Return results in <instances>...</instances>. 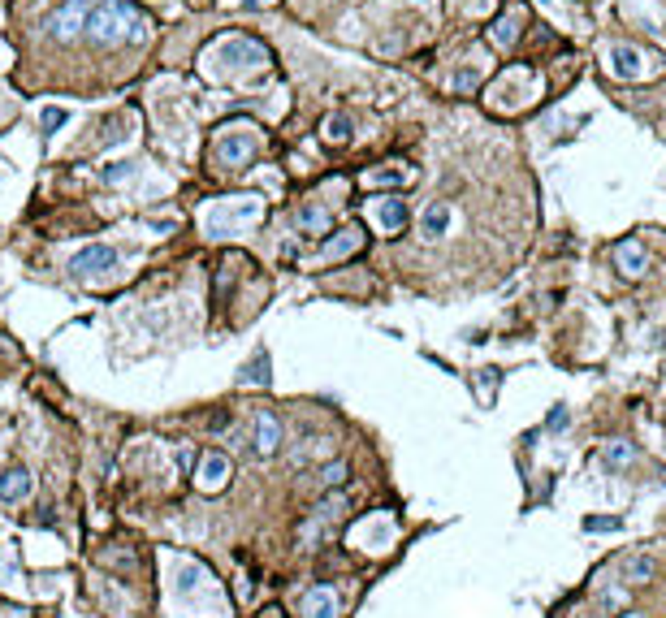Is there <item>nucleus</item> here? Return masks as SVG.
I'll list each match as a JSON object with an SVG mask.
<instances>
[{
  "label": "nucleus",
  "instance_id": "nucleus-1",
  "mask_svg": "<svg viewBox=\"0 0 666 618\" xmlns=\"http://www.w3.org/2000/svg\"><path fill=\"white\" fill-rule=\"evenodd\" d=\"M134 18H139V9L130 5V0H91V14H87L83 35L91 43H100V48H117L130 35Z\"/></svg>",
  "mask_w": 666,
  "mask_h": 618
},
{
  "label": "nucleus",
  "instance_id": "nucleus-2",
  "mask_svg": "<svg viewBox=\"0 0 666 618\" xmlns=\"http://www.w3.org/2000/svg\"><path fill=\"white\" fill-rule=\"evenodd\" d=\"M260 212H264V203H260L255 195L234 199V203H216V208L208 212V238H226V234L247 230L251 220H260Z\"/></svg>",
  "mask_w": 666,
  "mask_h": 618
},
{
  "label": "nucleus",
  "instance_id": "nucleus-3",
  "mask_svg": "<svg viewBox=\"0 0 666 618\" xmlns=\"http://www.w3.org/2000/svg\"><path fill=\"white\" fill-rule=\"evenodd\" d=\"M255 151H260V134H255V126H247V122H238V126H230V130H221V139H216V160H221V164H230V169L247 164Z\"/></svg>",
  "mask_w": 666,
  "mask_h": 618
},
{
  "label": "nucleus",
  "instance_id": "nucleus-4",
  "mask_svg": "<svg viewBox=\"0 0 666 618\" xmlns=\"http://www.w3.org/2000/svg\"><path fill=\"white\" fill-rule=\"evenodd\" d=\"M221 65L226 70H268V48L251 35H234L221 43Z\"/></svg>",
  "mask_w": 666,
  "mask_h": 618
},
{
  "label": "nucleus",
  "instance_id": "nucleus-5",
  "mask_svg": "<svg viewBox=\"0 0 666 618\" xmlns=\"http://www.w3.org/2000/svg\"><path fill=\"white\" fill-rule=\"evenodd\" d=\"M113 264H117V251H113V247H108V243H91V247H83V251L70 260V277L91 281V277H104Z\"/></svg>",
  "mask_w": 666,
  "mask_h": 618
},
{
  "label": "nucleus",
  "instance_id": "nucleus-6",
  "mask_svg": "<svg viewBox=\"0 0 666 618\" xmlns=\"http://www.w3.org/2000/svg\"><path fill=\"white\" fill-rule=\"evenodd\" d=\"M230 454H221V449H208V454L199 459V467H195V484L204 489V493H216V489H226V480H230Z\"/></svg>",
  "mask_w": 666,
  "mask_h": 618
},
{
  "label": "nucleus",
  "instance_id": "nucleus-7",
  "mask_svg": "<svg viewBox=\"0 0 666 618\" xmlns=\"http://www.w3.org/2000/svg\"><path fill=\"white\" fill-rule=\"evenodd\" d=\"M251 449H255L260 459H268V454L282 449V420H277L273 411H260L255 415V424H251Z\"/></svg>",
  "mask_w": 666,
  "mask_h": 618
},
{
  "label": "nucleus",
  "instance_id": "nucleus-8",
  "mask_svg": "<svg viewBox=\"0 0 666 618\" xmlns=\"http://www.w3.org/2000/svg\"><path fill=\"white\" fill-rule=\"evenodd\" d=\"M606 65H610V74H615V78L632 82V78H640V74H645V56H640L632 43H615V48L606 52Z\"/></svg>",
  "mask_w": 666,
  "mask_h": 618
},
{
  "label": "nucleus",
  "instance_id": "nucleus-9",
  "mask_svg": "<svg viewBox=\"0 0 666 618\" xmlns=\"http://www.w3.org/2000/svg\"><path fill=\"white\" fill-rule=\"evenodd\" d=\"M87 14H91V0H70V5L48 22V31L57 35V39H74V35H83V26H87Z\"/></svg>",
  "mask_w": 666,
  "mask_h": 618
},
{
  "label": "nucleus",
  "instance_id": "nucleus-10",
  "mask_svg": "<svg viewBox=\"0 0 666 618\" xmlns=\"http://www.w3.org/2000/svg\"><path fill=\"white\" fill-rule=\"evenodd\" d=\"M615 268H619V277H628V281L645 277V243L623 238V243L615 247Z\"/></svg>",
  "mask_w": 666,
  "mask_h": 618
},
{
  "label": "nucleus",
  "instance_id": "nucleus-11",
  "mask_svg": "<svg viewBox=\"0 0 666 618\" xmlns=\"http://www.w3.org/2000/svg\"><path fill=\"white\" fill-rule=\"evenodd\" d=\"M303 618H338V592H333V584H316L303 597Z\"/></svg>",
  "mask_w": 666,
  "mask_h": 618
},
{
  "label": "nucleus",
  "instance_id": "nucleus-12",
  "mask_svg": "<svg viewBox=\"0 0 666 618\" xmlns=\"http://www.w3.org/2000/svg\"><path fill=\"white\" fill-rule=\"evenodd\" d=\"M22 497H31V472L26 467H5L0 472V501L18 506Z\"/></svg>",
  "mask_w": 666,
  "mask_h": 618
},
{
  "label": "nucleus",
  "instance_id": "nucleus-13",
  "mask_svg": "<svg viewBox=\"0 0 666 618\" xmlns=\"http://www.w3.org/2000/svg\"><path fill=\"white\" fill-rule=\"evenodd\" d=\"M372 208H376V220H381V230H385V234H398V230H407V216H411V212H407V203H403V199L385 195V199H376Z\"/></svg>",
  "mask_w": 666,
  "mask_h": 618
},
{
  "label": "nucleus",
  "instance_id": "nucleus-14",
  "mask_svg": "<svg viewBox=\"0 0 666 618\" xmlns=\"http://www.w3.org/2000/svg\"><path fill=\"white\" fill-rule=\"evenodd\" d=\"M359 247H364V230H359V225H347V230L329 234V243H324V260H347V255H355Z\"/></svg>",
  "mask_w": 666,
  "mask_h": 618
},
{
  "label": "nucleus",
  "instance_id": "nucleus-15",
  "mask_svg": "<svg viewBox=\"0 0 666 618\" xmlns=\"http://www.w3.org/2000/svg\"><path fill=\"white\" fill-rule=\"evenodd\" d=\"M342 511H347V497H342L338 489H333V493H324V501L316 506V515H312V519H307V528H303V540H312V536H316V528L333 523V519H338Z\"/></svg>",
  "mask_w": 666,
  "mask_h": 618
},
{
  "label": "nucleus",
  "instance_id": "nucleus-16",
  "mask_svg": "<svg viewBox=\"0 0 666 618\" xmlns=\"http://www.w3.org/2000/svg\"><path fill=\"white\" fill-rule=\"evenodd\" d=\"M519 26H524V14H519V9L502 14V18L489 26V43H493V48H502V52L515 48V43H519Z\"/></svg>",
  "mask_w": 666,
  "mask_h": 618
},
{
  "label": "nucleus",
  "instance_id": "nucleus-17",
  "mask_svg": "<svg viewBox=\"0 0 666 618\" xmlns=\"http://www.w3.org/2000/svg\"><path fill=\"white\" fill-rule=\"evenodd\" d=\"M329 220H333V212L324 208V203H303V208H295V225L303 234H320V230H329Z\"/></svg>",
  "mask_w": 666,
  "mask_h": 618
},
{
  "label": "nucleus",
  "instance_id": "nucleus-18",
  "mask_svg": "<svg viewBox=\"0 0 666 618\" xmlns=\"http://www.w3.org/2000/svg\"><path fill=\"white\" fill-rule=\"evenodd\" d=\"M407 182H411V174L398 169V164H385V169L364 174V186H372V191H394V186H407Z\"/></svg>",
  "mask_w": 666,
  "mask_h": 618
},
{
  "label": "nucleus",
  "instance_id": "nucleus-19",
  "mask_svg": "<svg viewBox=\"0 0 666 618\" xmlns=\"http://www.w3.org/2000/svg\"><path fill=\"white\" fill-rule=\"evenodd\" d=\"M446 225H450V208H446V203H428V208H424V220H420L424 243H437L441 234H446Z\"/></svg>",
  "mask_w": 666,
  "mask_h": 618
},
{
  "label": "nucleus",
  "instance_id": "nucleus-20",
  "mask_svg": "<svg viewBox=\"0 0 666 618\" xmlns=\"http://www.w3.org/2000/svg\"><path fill=\"white\" fill-rule=\"evenodd\" d=\"M347 476H351V467H347V459H333V463H324L320 472H316V493H333V489H342L347 484Z\"/></svg>",
  "mask_w": 666,
  "mask_h": 618
},
{
  "label": "nucleus",
  "instance_id": "nucleus-21",
  "mask_svg": "<svg viewBox=\"0 0 666 618\" xmlns=\"http://www.w3.org/2000/svg\"><path fill=\"white\" fill-rule=\"evenodd\" d=\"M619 571H623V580H628L632 588H640V584L653 580V558H649V553H628Z\"/></svg>",
  "mask_w": 666,
  "mask_h": 618
},
{
  "label": "nucleus",
  "instance_id": "nucleus-22",
  "mask_svg": "<svg viewBox=\"0 0 666 618\" xmlns=\"http://www.w3.org/2000/svg\"><path fill=\"white\" fill-rule=\"evenodd\" d=\"M632 459H636V449H632L628 441H610V445H606V454H601V463H606L610 472H623Z\"/></svg>",
  "mask_w": 666,
  "mask_h": 618
},
{
  "label": "nucleus",
  "instance_id": "nucleus-23",
  "mask_svg": "<svg viewBox=\"0 0 666 618\" xmlns=\"http://www.w3.org/2000/svg\"><path fill=\"white\" fill-rule=\"evenodd\" d=\"M238 380H247V385H264V380H268V355L255 351V355L238 368Z\"/></svg>",
  "mask_w": 666,
  "mask_h": 618
},
{
  "label": "nucleus",
  "instance_id": "nucleus-24",
  "mask_svg": "<svg viewBox=\"0 0 666 618\" xmlns=\"http://www.w3.org/2000/svg\"><path fill=\"white\" fill-rule=\"evenodd\" d=\"M324 139H329V143H351V117H347V112H333V117H324Z\"/></svg>",
  "mask_w": 666,
  "mask_h": 618
},
{
  "label": "nucleus",
  "instance_id": "nucleus-25",
  "mask_svg": "<svg viewBox=\"0 0 666 618\" xmlns=\"http://www.w3.org/2000/svg\"><path fill=\"white\" fill-rule=\"evenodd\" d=\"M476 389H480V403L489 407L493 393H497V368H480V372H476Z\"/></svg>",
  "mask_w": 666,
  "mask_h": 618
},
{
  "label": "nucleus",
  "instance_id": "nucleus-26",
  "mask_svg": "<svg viewBox=\"0 0 666 618\" xmlns=\"http://www.w3.org/2000/svg\"><path fill=\"white\" fill-rule=\"evenodd\" d=\"M204 580H208V575H204V567H195V562H186V567L178 571V588H182V592H195Z\"/></svg>",
  "mask_w": 666,
  "mask_h": 618
},
{
  "label": "nucleus",
  "instance_id": "nucleus-27",
  "mask_svg": "<svg viewBox=\"0 0 666 618\" xmlns=\"http://www.w3.org/2000/svg\"><path fill=\"white\" fill-rule=\"evenodd\" d=\"M619 528H623L619 515H593V519H584V532H619Z\"/></svg>",
  "mask_w": 666,
  "mask_h": 618
},
{
  "label": "nucleus",
  "instance_id": "nucleus-28",
  "mask_svg": "<svg viewBox=\"0 0 666 618\" xmlns=\"http://www.w3.org/2000/svg\"><path fill=\"white\" fill-rule=\"evenodd\" d=\"M480 78H485L480 70H472V65H463V70L455 74V91H476V87H480Z\"/></svg>",
  "mask_w": 666,
  "mask_h": 618
},
{
  "label": "nucleus",
  "instance_id": "nucleus-29",
  "mask_svg": "<svg viewBox=\"0 0 666 618\" xmlns=\"http://www.w3.org/2000/svg\"><path fill=\"white\" fill-rule=\"evenodd\" d=\"M130 174H134V164H130V160H126V164H108V169H104V182H108V186H117V182H126Z\"/></svg>",
  "mask_w": 666,
  "mask_h": 618
},
{
  "label": "nucleus",
  "instance_id": "nucleus-30",
  "mask_svg": "<svg viewBox=\"0 0 666 618\" xmlns=\"http://www.w3.org/2000/svg\"><path fill=\"white\" fill-rule=\"evenodd\" d=\"M65 117H70L65 108H43V117H39V122H43V130L52 134V130H57V126H65Z\"/></svg>",
  "mask_w": 666,
  "mask_h": 618
},
{
  "label": "nucleus",
  "instance_id": "nucleus-31",
  "mask_svg": "<svg viewBox=\"0 0 666 618\" xmlns=\"http://www.w3.org/2000/svg\"><path fill=\"white\" fill-rule=\"evenodd\" d=\"M545 428H549V432H563V428H567V407H554V411H549V424H545Z\"/></svg>",
  "mask_w": 666,
  "mask_h": 618
},
{
  "label": "nucleus",
  "instance_id": "nucleus-32",
  "mask_svg": "<svg viewBox=\"0 0 666 618\" xmlns=\"http://www.w3.org/2000/svg\"><path fill=\"white\" fill-rule=\"evenodd\" d=\"M0 618H31L22 605H0Z\"/></svg>",
  "mask_w": 666,
  "mask_h": 618
},
{
  "label": "nucleus",
  "instance_id": "nucleus-33",
  "mask_svg": "<svg viewBox=\"0 0 666 618\" xmlns=\"http://www.w3.org/2000/svg\"><path fill=\"white\" fill-rule=\"evenodd\" d=\"M623 618H645V614H636V609H628V614H623Z\"/></svg>",
  "mask_w": 666,
  "mask_h": 618
}]
</instances>
